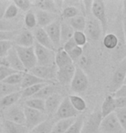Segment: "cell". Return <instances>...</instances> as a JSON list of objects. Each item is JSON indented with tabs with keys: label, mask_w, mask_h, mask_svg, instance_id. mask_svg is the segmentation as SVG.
Wrapping results in <instances>:
<instances>
[{
	"label": "cell",
	"mask_w": 126,
	"mask_h": 133,
	"mask_svg": "<svg viewBox=\"0 0 126 133\" xmlns=\"http://www.w3.org/2000/svg\"><path fill=\"white\" fill-rule=\"evenodd\" d=\"M79 15V9H78L76 6H74V5L66 6L62 10V12H61V16H62V17L65 18L66 20L71 19V18L75 17Z\"/></svg>",
	"instance_id": "cell-40"
},
{
	"label": "cell",
	"mask_w": 126,
	"mask_h": 133,
	"mask_svg": "<svg viewBox=\"0 0 126 133\" xmlns=\"http://www.w3.org/2000/svg\"><path fill=\"white\" fill-rule=\"evenodd\" d=\"M91 12H92L93 17L100 22L102 27V30H103V36H105L107 30V16L104 2L102 0L92 1Z\"/></svg>",
	"instance_id": "cell-4"
},
{
	"label": "cell",
	"mask_w": 126,
	"mask_h": 133,
	"mask_svg": "<svg viewBox=\"0 0 126 133\" xmlns=\"http://www.w3.org/2000/svg\"><path fill=\"white\" fill-rule=\"evenodd\" d=\"M15 73H17V71L13 70L12 68H8V66H0V82H3L7 77H9Z\"/></svg>",
	"instance_id": "cell-47"
},
{
	"label": "cell",
	"mask_w": 126,
	"mask_h": 133,
	"mask_svg": "<svg viewBox=\"0 0 126 133\" xmlns=\"http://www.w3.org/2000/svg\"><path fill=\"white\" fill-rule=\"evenodd\" d=\"M13 46H14V44L10 41L0 42V58L6 56L9 50L11 49Z\"/></svg>",
	"instance_id": "cell-45"
},
{
	"label": "cell",
	"mask_w": 126,
	"mask_h": 133,
	"mask_svg": "<svg viewBox=\"0 0 126 133\" xmlns=\"http://www.w3.org/2000/svg\"><path fill=\"white\" fill-rule=\"evenodd\" d=\"M4 120H8L13 123H17L25 125V115L23 108L18 105H12L8 107L4 111Z\"/></svg>",
	"instance_id": "cell-8"
},
{
	"label": "cell",
	"mask_w": 126,
	"mask_h": 133,
	"mask_svg": "<svg viewBox=\"0 0 126 133\" xmlns=\"http://www.w3.org/2000/svg\"><path fill=\"white\" fill-rule=\"evenodd\" d=\"M126 77V57L120 62L119 65L115 70L112 76L111 84H110V92H115L124 83Z\"/></svg>",
	"instance_id": "cell-7"
},
{
	"label": "cell",
	"mask_w": 126,
	"mask_h": 133,
	"mask_svg": "<svg viewBox=\"0 0 126 133\" xmlns=\"http://www.w3.org/2000/svg\"><path fill=\"white\" fill-rule=\"evenodd\" d=\"M117 119L121 124L124 133H126V108H118L115 111Z\"/></svg>",
	"instance_id": "cell-44"
},
{
	"label": "cell",
	"mask_w": 126,
	"mask_h": 133,
	"mask_svg": "<svg viewBox=\"0 0 126 133\" xmlns=\"http://www.w3.org/2000/svg\"><path fill=\"white\" fill-rule=\"evenodd\" d=\"M103 44L104 46L108 49H116L118 45V38L116 35L110 33L104 36L103 38Z\"/></svg>",
	"instance_id": "cell-35"
},
{
	"label": "cell",
	"mask_w": 126,
	"mask_h": 133,
	"mask_svg": "<svg viewBox=\"0 0 126 133\" xmlns=\"http://www.w3.org/2000/svg\"><path fill=\"white\" fill-rule=\"evenodd\" d=\"M23 23H24L25 27L27 30H31V29H36L37 26V21L36 13L33 10H29L28 12H26V14L23 18Z\"/></svg>",
	"instance_id": "cell-36"
},
{
	"label": "cell",
	"mask_w": 126,
	"mask_h": 133,
	"mask_svg": "<svg viewBox=\"0 0 126 133\" xmlns=\"http://www.w3.org/2000/svg\"><path fill=\"white\" fill-rule=\"evenodd\" d=\"M73 40L76 43L77 46L79 47H83L87 44V36L85 32L83 31H74V36H73Z\"/></svg>",
	"instance_id": "cell-42"
},
{
	"label": "cell",
	"mask_w": 126,
	"mask_h": 133,
	"mask_svg": "<svg viewBox=\"0 0 126 133\" xmlns=\"http://www.w3.org/2000/svg\"><path fill=\"white\" fill-rule=\"evenodd\" d=\"M33 6L37 8V10L53 13L55 15H58L60 11L58 8V4L53 0H36L33 2Z\"/></svg>",
	"instance_id": "cell-20"
},
{
	"label": "cell",
	"mask_w": 126,
	"mask_h": 133,
	"mask_svg": "<svg viewBox=\"0 0 126 133\" xmlns=\"http://www.w3.org/2000/svg\"><path fill=\"white\" fill-rule=\"evenodd\" d=\"M23 111H24L25 115V125L29 129V131L48 119L46 118V114L42 111L34 110L26 106L23 107Z\"/></svg>",
	"instance_id": "cell-6"
},
{
	"label": "cell",
	"mask_w": 126,
	"mask_h": 133,
	"mask_svg": "<svg viewBox=\"0 0 126 133\" xmlns=\"http://www.w3.org/2000/svg\"><path fill=\"white\" fill-rule=\"evenodd\" d=\"M68 54L69 56H70L72 61H73V62H75V61H78L81 58L82 55H83V48L76 46L74 49H72L70 52H68Z\"/></svg>",
	"instance_id": "cell-48"
},
{
	"label": "cell",
	"mask_w": 126,
	"mask_h": 133,
	"mask_svg": "<svg viewBox=\"0 0 126 133\" xmlns=\"http://www.w3.org/2000/svg\"><path fill=\"white\" fill-rule=\"evenodd\" d=\"M18 91H21L20 87L10 86V85L4 83V82H0V99L5 96H7V95Z\"/></svg>",
	"instance_id": "cell-37"
},
{
	"label": "cell",
	"mask_w": 126,
	"mask_h": 133,
	"mask_svg": "<svg viewBox=\"0 0 126 133\" xmlns=\"http://www.w3.org/2000/svg\"><path fill=\"white\" fill-rule=\"evenodd\" d=\"M54 124L55 123L53 122V120L46 119L42 123L39 124L38 125L31 129L28 133H51Z\"/></svg>",
	"instance_id": "cell-29"
},
{
	"label": "cell",
	"mask_w": 126,
	"mask_h": 133,
	"mask_svg": "<svg viewBox=\"0 0 126 133\" xmlns=\"http://www.w3.org/2000/svg\"><path fill=\"white\" fill-rule=\"evenodd\" d=\"M75 69H76V66L74 63L73 64L66 66H63V68H57L56 79H57L61 85H69L74 78V73H75Z\"/></svg>",
	"instance_id": "cell-15"
},
{
	"label": "cell",
	"mask_w": 126,
	"mask_h": 133,
	"mask_svg": "<svg viewBox=\"0 0 126 133\" xmlns=\"http://www.w3.org/2000/svg\"><path fill=\"white\" fill-rule=\"evenodd\" d=\"M102 118H103L100 111H94L89 117L87 121L84 123L81 133H98L100 131Z\"/></svg>",
	"instance_id": "cell-12"
},
{
	"label": "cell",
	"mask_w": 126,
	"mask_h": 133,
	"mask_svg": "<svg viewBox=\"0 0 126 133\" xmlns=\"http://www.w3.org/2000/svg\"><path fill=\"white\" fill-rule=\"evenodd\" d=\"M68 99L78 112H82L87 109V102L79 95H70L68 96Z\"/></svg>",
	"instance_id": "cell-30"
},
{
	"label": "cell",
	"mask_w": 126,
	"mask_h": 133,
	"mask_svg": "<svg viewBox=\"0 0 126 133\" xmlns=\"http://www.w3.org/2000/svg\"><path fill=\"white\" fill-rule=\"evenodd\" d=\"M5 59L7 61L8 66L10 68H12L13 70L17 71V72H23L25 73L26 70L23 66V63L21 62L20 58L18 56L17 51H16L15 46H13L11 49L9 50L8 54L5 56Z\"/></svg>",
	"instance_id": "cell-17"
},
{
	"label": "cell",
	"mask_w": 126,
	"mask_h": 133,
	"mask_svg": "<svg viewBox=\"0 0 126 133\" xmlns=\"http://www.w3.org/2000/svg\"><path fill=\"white\" fill-rule=\"evenodd\" d=\"M115 101H116L117 109L126 108V98H117L115 99Z\"/></svg>",
	"instance_id": "cell-52"
},
{
	"label": "cell",
	"mask_w": 126,
	"mask_h": 133,
	"mask_svg": "<svg viewBox=\"0 0 126 133\" xmlns=\"http://www.w3.org/2000/svg\"><path fill=\"white\" fill-rule=\"evenodd\" d=\"M64 98L59 94H54L45 100V112L48 115H55Z\"/></svg>",
	"instance_id": "cell-18"
},
{
	"label": "cell",
	"mask_w": 126,
	"mask_h": 133,
	"mask_svg": "<svg viewBox=\"0 0 126 133\" xmlns=\"http://www.w3.org/2000/svg\"><path fill=\"white\" fill-rule=\"evenodd\" d=\"M47 84H37L35 86L29 87L27 88L21 90V99H30L33 96H35L42 87Z\"/></svg>",
	"instance_id": "cell-31"
},
{
	"label": "cell",
	"mask_w": 126,
	"mask_h": 133,
	"mask_svg": "<svg viewBox=\"0 0 126 133\" xmlns=\"http://www.w3.org/2000/svg\"><path fill=\"white\" fill-rule=\"evenodd\" d=\"M54 94H55V87L51 84H47L32 98L46 100L48 98L50 97L51 95H53Z\"/></svg>",
	"instance_id": "cell-32"
},
{
	"label": "cell",
	"mask_w": 126,
	"mask_h": 133,
	"mask_svg": "<svg viewBox=\"0 0 126 133\" xmlns=\"http://www.w3.org/2000/svg\"><path fill=\"white\" fill-rule=\"evenodd\" d=\"M15 49L18 56L20 58L21 62L23 63L26 71L29 72L30 69L35 68L37 65L34 47L25 48V47L15 46Z\"/></svg>",
	"instance_id": "cell-2"
},
{
	"label": "cell",
	"mask_w": 126,
	"mask_h": 133,
	"mask_svg": "<svg viewBox=\"0 0 126 133\" xmlns=\"http://www.w3.org/2000/svg\"><path fill=\"white\" fill-rule=\"evenodd\" d=\"M10 1H7V0H0V20L4 19V12L6 10L8 5L10 4Z\"/></svg>",
	"instance_id": "cell-51"
},
{
	"label": "cell",
	"mask_w": 126,
	"mask_h": 133,
	"mask_svg": "<svg viewBox=\"0 0 126 133\" xmlns=\"http://www.w3.org/2000/svg\"><path fill=\"white\" fill-rule=\"evenodd\" d=\"M78 115H79V112L71 105L70 101L68 99V97H66L63 99L57 111L55 112V118L57 120H60V119L76 118Z\"/></svg>",
	"instance_id": "cell-9"
},
{
	"label": "cell",
	"mask_w": 126,
	"mask_h": 133,
	"mask_svg": "<svg viewBox=\"0 0 126 133\" xmlns=\"http://www.w3.org/2000/svg\"><path fill=\"white\" fill-rule=\"evenodd\" d=\"M35 54L36 57V66H52L55 65V51L41 46L40 44L35 42L34 44Z\"/></svg>",
	"instance_id": "cell-1"
},
{
	"label": "cell",
	"mask_w": 126,
	"mask_h": 133,
	"mask_svg": "<svg viewBox=\"0 0 126 133\" xmlns=\"http://www.w3.org/2000/svg\"><path fill=\"white\" fill-rule=\"evenodd\" d=\"M34 75H36L38 78L44 79L48 82H51L52 79H56V73H57V68L55 66H36L35 68L29 71Z\"/></svg>",
	"instance_id": "cell-11"
},
{
	"label": "cell",
	"mask_w": 126,
	"mask_h": 133,
	"mask_svg": "<svg viewBox=\"0 0 126 133\" xmlns=\"http://www.w3.org/2000/svg\"><path fill=\"white\" fill-rule=\"evenodd\" d=\"M124 84H126V77H125V79H124Z\"/></svg>",
	"instance_id": "cell-56"
},
{
	"label": "cell",
	"mask_w": 126,
	"mask_h": 133,
	"mask_svg": "<svg viewBox=\"0 0 126 133\" xmlns=\"http://www.w3.org/2000/svg\"><path fill=\"white\" fill-rule=\"evenodd\" d=\"M76 46H77L76 43L74 42L73 38H72V39L69 40V41L67 42L66 43H64L63 46L61 47V49H62L63 50H65L67 53H68V52H70L72 49H74Z\"/></svg>",
	"instance_id": "cell-50"
},
{
	"label": "cell",
	"mask_w": 126,
	"mask_h": 133,
	"mask_svg": "<svg viewBox=\"0 0 126 133\" xmlns=\"http://www.w3.org/2000/svg\"><path fill=\"white\" fill-rule=\"evenodd\" d=\"M74 30L73 28L68 24L67 21L61 22V45L63 46L64 43L73 38Z\"/></svg>",
	"instance_id": "cell-26"
},
{
	"label": "cell",
	"mask_w": 126,
	"mask_h": 133,
	"mask_svg": "<svg viewBox=\"0 0 126 133\" xmlns=\"http://www.w3.org/2000/svg\"><path fill=\"white\" fill-rule=\"evenodd\" d=\"M85 31L87 38L92 40V41H98L103 36L101 24L94 17H89L87 19Z\"/></svg>",
	"instance_id": "cell-10"
},
{
	"label": "cell",
	"mask_w": 126,
	"mask_h": 133,
	"mask_svg": "<svg viewBox=\"0 0 126 133\" xmlns=\"http://www.w3.org/2000/svg\"><path fill=\"white\" fill-rule=\"evenodd\" d=\"M33 35H34L35 41H36V43L40 44L42 47L47 48L49 49L54 50V51L56 50L53 42H51L49 35L47 34V32L45 31L43 28H40V27L36 28L33 31Z\"/></svg>",
	"instance_id": "cell-16"
},
{
	"label": "cell",
	"mask_w": 126,
	"mask_h": 133,
	"mask_svg": "<svg viewBox=\"0 0 126 133\" xmlns=\"http://www.w3.org/2000/svg\"><path fill=\"white\" fill-rule=\"evenodd\" d=\"M76 118H65V119L57 120L54 124L51 133H66L68 131V130L70 128V126L73 124Z\"/></svg>",
	"instance_id": "cell-23"
},
{
	"label": "cell",
	"mask_w": 126,
	"mask_h": 133,
	"mask_svg": "<svg viewBox=\"0 0 126 133\" xmlns=\"http://www.w3.org/2000/svg\"><path fill=\"white\" fill-rule=\"evenodd\" d=\"M18 12H19L18 8L16 6L14 3H13L12 1H10V4L8 5L7 9L4 12V19H5V20H14L15 18L18 16Z\"/></svg>",
	"instance_id": "cell-39"
},
{
	"label": "cell",
	"mask_w": 126,
	"mask_h": 133,
	"mask_svg": "<svg viewBox=\"0 0 126 133\" xmlns=\"http://www.w3.org/2000/svg\"><path fill=\"white\" fill-rule=\"evenodd\" d=\"M100 131L101 133H124L115 112L102 118Z\"/></svg>",
	"instance_id": "cell-5"
},
{
	"label": "cell",
	"mask_w": 126,
	"mask_h": 133,
	"mask_svg": "<svg viewBox=\"0 0 126 133\" xmlns=\"http://www.w3.org/2000/svg\"><path fill=\"white\" fill-rule=\"evenodd\" d=\"M25 106L34 109V110L45 112V100L36 99V98H30L25 101Z\"/></svg>",
	"instance_id": "cell-33"
},
{
	"label": "cell",
	"mask_w": 126,
	"mask_h": 133,
	"mask_svg": "<svg viewBox=\"0 0 126 133\" xmlns=\"http://www.w3.org/2000/svg\"><path fill=\"white\" fill-rule=\"evenodd\" d=\"M35 13L36 17L37 26L40 28H46L47 26L57 20V15L53 14V13L46 12L40 10H37Z\"/></svg>",
	"instance_id": "cell-19"
},
{
	"label": "cell",
	"mask_w": 126,
	"mask_h": 133,
	"mask_svg": "<svg viewBox=\"0 0 126 133\" xmlns=\"http://www.w3.org/2000/svg\"><path fill=\"white\" fill-rule=\"evenodd\" d=\"M25 73H23V72H17V73H15V74H12L11 75L7 77L3 82L8 85H10V86L20 87L21 84H22L23 76H24Z\"/></svg>",
	"instance_id": "cell-34"
},
{
	"label": "cell",
	"mask_w": 126,
	"mask_h": 133,
	"mask_svg": "<svg viewBox=\"0 0 126 133\" xmlns=\"http://www.w3.org/2000/svg\"><path fill=\"white\" fill-rule=\"evenodd\" d=\"M85 123V118L83 115L78 116L75 118V120L73 123V124L70 126V128L68 130L66 133H81L83 126Z\"/></svg>",
	"instance_id": "cell-38"
},
{
	"label": "cell",
	"mask_w": 126,
	"mask_h": 133,
	"mask_svg": "<svg viewBox=\"0 0 126 133\" xmlns=\"http://www.w3.org/2000/svg\"><path fill=\"white\" fill-rule=\"evenodd\" d=\"M112 96L115 99H117V98H126V84L122 85L116 92L112 94Z\"/></svg>",
	"instance_id": "cell-49"
},
{
	"label": "cell",
	"mask_w": 126,
	"mask_h": 133,
	"mask_svg": "<svg viewBox=\"0 0 126 133\" xmlns=\"http://www.w3.org/2000/svg\"><path fill=\"white\" fill-rule=\"evenodd\" d=\"M4 131V126H3V121L0 118V133H3Z\"/></svg>",
	"instance_id": "cell-54"
},
{
	"label": "cell",
	"mask_w": 126,
	"mask_h": 133,
	"mask_svg": "<svg viewBox=\"0 0 126 133\" xmlns=\"http://www.w3.org/2000/svg\"><path fill=\"white\" fill-rule=\"evenodd\" d=\"M70 85L71 89L76 94H81L87 89L89 86L88 77L80 66H76L75 73Z\"/></svg>",
	"instance_id": "cell-3"
},
{
	"label": "cell",
	"mask_w": 126,
	"mask_h": 133,
	"mask_svg": "<svg viewBox=\"0 0 126 133\" xmlns=\"http://www.w3.org/2000/svg\"><path fill=\"white\" fill-rule=\"evenodd\" d=\"M50 82H48L44 79H42L36 77V75L32 74L30 73H25L24 74V76H23V81H22V84H21V90L22 89H24L27 88L29 87H31V86H35V85H37V84H49Z\"/></svg>",
	"instance_id": "cell-25"
},
{
	"label": "cell",
	"mask_w": 126,
	"mask_h": 133,
	"mask_svg": "<svg viewBox=\"0 0 126 133\" xmlns=\"http://www.w3.org/2000/svg\"><path fill=\"white\" fill-rule=\"evenodd\" d=\"M74 62L72 61L70 56L65 50L62 49H58L55 52V65L57 68H63L68 65L73 64Z\"/></svg>",
	"instance_id": "cell-22"
},
{
	"label": "cell",
	"mask_w": 126,
	"mask_h": 133,
	"mask_svg": "<svg viewBox=\"0 0 126 133\" xmlns=\"http://www.w3.org/2000/svg\"><path fill=\"white\" fill-rule=\"evenodd\" d=\"M123 29H124V34L125 37V42H126V14L124 13V17H123Z\"/></svg>",
	"instance_id": "cell-53"
},
{
	"label": "cell",
	"mask_w": 126,
	"mask_h": 133,
	"mask_svg": "<svg viewBox=\"0 0 126 133\" xmlns=\"http://www.w3.org/2000/svg\"><path fill=\"white\" fill-rule=\"evenodd\" d=\"M68 23V24L73 28L74 31H85V23H87V18L83 15H79L75 17H73L71 19L66 20Z\"/></svg>",
	"instance_id": "cell-28"
},
{
	"label": "cell",
	"mask_w": 126,
	"mask_h": 133,
	"mask_svg": "<svg viewBox=\"0 0 126 133\" xmlns=\"http://www.w3.org/2000/svg\"><path fill=\"white\" fill-rule=\"evenodd\" d=\"M13 42H14L13 44L15 46L25 48L34 47V44L36 42L33 32H31L29 30H23L21 31H18Z\"/></svg>",
	"instance_id": "cell-14"
},
{
	"label": "cell",
	"mask_w": 126,
	"mask_h": 133,
	"mask_svg": "<svg viewBox=\"0 0 126 133\" xmlns=\"http://www.w3.org/2000/svg\"><path fill=\"white\" fill-rule=\"evenodd\" d=\"M4 131L6 133H28L29 131L24 124H20L8 120H3Z\"/></svg>",
	"instance_id": "cell-24"
},
{
	"label": "cell",
	"mask_w": 126,
	"mask_h": 133,
	"mask_svg": "<svg viewBox=\"0 0 126 133\" xmlns=\"http://www.w3.org/2000/svg\"><path fill=\"white\" fill-rule=\"evenodd\" d=\"M123 9H124V13L126 14V0L123 2Z\"/></svg>",
	"instance_id": "cell-55"
},
{
	"label": "cell",
	"mask_w": 126,
	"mask_h": 133,
	"mask_svg": "<svg viewBox=\"0 0 126 133\" xmlns=\"http://www.w3.org/2000/svg\"><path fill=\"white\" fill-rule=\"evenodd\" d=\"M116 110H117V106H116L115 98L112 95L106 96L104 98L103 103H102L101 110H100L102 118H105L106 116L115 112Z\"/></svg>",
	"instance_id": "cell-21"
},
{
	"label": "cell",
	"mask_w": 126,
	"mask_h": 133,
	"mask_svg": "<svg viewBox=\"0 0 126 133\" xmlns=\"http://www.w3.org/2000/svg\"><path fill=\"white\" fill-rule=\"evenodd\" d=\"M45 31L49 35L51 42H53L55 49L58 50L61 49V21L56 20L51 24L44 28Z\"/></svg>",
	"instance_id": "cell-13"
},
{
	"label": "cell",
	"mask_w": 126,
	"mask_h": 133,
	"mask_svg": "<svg viewBox=\"0 0 126 133\" xmlns=\"http://www.w3.org/2000/svg\"><path fill=\"white\" fill-rule=\"evenodd\" d=\"M12 2L18 8V10L25 12H28L29 10H30L31 7L33 6V2L29 1V0H15V1Z\"/></svg>",
	"instance_id": "cell-43"
},
{
	"label": "cell",
	"mask_w": 126,
	"mask_h": 133,
	"mask_svg": "<svg viewBox=\"0 0 126 133\" xmlns=\"http://www.w3.org/2000/svg\"><path fill=\"white\" fill-rule=\"evenodd\" d=\"M18 31H0V42L14 41Z\"/></svg>",
	"instance_id": "cell-46"
},
{
	"label": "cell",
	"mask_w": 126,
	"mask_h": 133,
	"mask_svg": "<svg viewBox=\"0 0 126 133\" xmlns=\"http://www.w3.org/2000/svg\"><path fill=\"white\" fill-rule=\"evenodd\" d=\"M21 99V91L13 92L7 96L4 97L0 99V108L6 109L8 107L16 105V103L18 102V100Z\"/></svg>",
	"instance_id": "cell-27"
},
{
	"label": "cell",
	"mask_w": 126,
	"mask_h": 133,
	"mask_svg": "<svg viewBox=\"0 0 126 133\" xmlns=\"http://www.w3.org/2000/svg\"><path fill=\"white\" fill-rule=\"evenodd\" d=\"M17 23L13 20H0V31H17Z\"/></svg>",
	"instance_id": "cell-41"
}]
</instances>
